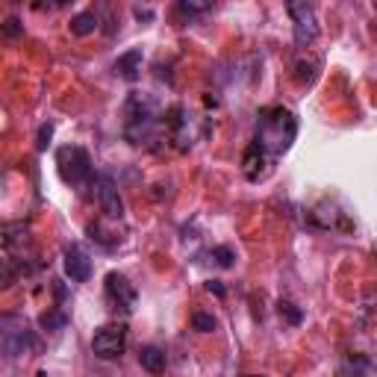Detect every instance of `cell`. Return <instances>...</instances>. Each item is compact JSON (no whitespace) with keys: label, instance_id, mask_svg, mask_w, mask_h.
Listing matches in <instances>:
<instances>
[{"label":"cell","instance_id":"1","mask_svg":"<svg viewBox=\"0 0 377 377\" xmlns=\"http://www.w3.org/2000/svg\"><path fill=\"white\" fill-rule=\"evenodd\" d=\"M295 136H298V121L289 109H283V106L262 109L257 136H254V148L262 157H280V153H286L292 148Z\"/></svg>","mask_w":377,"mask_h":377},{"label":"cell","instance_id":"2","mask_svg":"<svg viewBox=\"0 0 377 377\" xmlns=\"http://www.w3.org/2000/svg\"><path fill=\"white\" fill-rule=\"evenodd\" d=\"M124 115H127V130H124V133H127V138H130L133 145H142L145 138L150 136L153 124H157V113H153L150 97H145V94H130Z\"/></svg>","mask_w":377,"mask_h":377},{"label":"cell","instance_id":"3","mask_svg":"<svg viewBox=\"0 0 377 377\" xmlns=\"http://www.w3.org/2000/svg\"><path fill=\"white\" fill-rule=\"evenodd\" d=\"M57 162H59V174L65 183L71 186H83L86 180L92 177V159L83 148H62L57 153Z\"/></svg>","mask_w":377,"mask_h":377},{"label":"cell","instance_id":"4","mask_svg":"<svg viewBox=\"0 0 377 377\" xmlns=\"http://www.w3.org/2000/svg\"><path fill=\"white\" fill-rule=\"evenodd\" d=\"M289 15H292V30H295V45L306 48L318 38V18L315 9L310 3H289Z\"/></svg>","mask_w":377,"mask_h":377},{"label":"cell","instance_id":"5","mask_svg":"<svg viewBox=\"0 0 377 377\" xmlns=\"http://www.w3.org/2000/svg\"><path fill=\"white\" fill-rule=\"evenodd\" d=\"M124 345H127V330H124L121 325H106L94 333L92 351L101 360H115V357L124 354Z\"/></svg>","mask_w":377,"mask_h":377},{"label":"cell","instance_id":"6","mask_svg":"<svg viewBox=\"0 0 377 377\" xmlns=\"http://www.w3.org/2000/svg\"><path fill=\"white\" fill-rule=\"evenodd\" d=\"M97 186V201H101V209L109 215V218H121L124 215V204H121V194H118V186L115 180L109 174H101L94 180Z\"/></svg>","mask_w":377,"mask_h":377},{"label":"cell","instance_id":"7","mask_svg":"<svg viewBox=\"0 0 377 377\" xmlns=\"http://www.w3.org/2000/svg\"><path fill=\"white\" fill-rule=\"evenodd\" d=\"M106 295H109V301H113L115 306H121V310H127V313L133 310V304H136L133 283L124 274H118V271H109L106 274Z\"/></svg>","mask_w":377,"mask_h":377},{"label":"cell","instance_id":"8","mask_svg":"<svg viewBox=\"0 0 377 377\" xmlns=\"http://www.w3.org/2000/svg\"><path fill=\"white\" fill-rule=\"evenodd\" d=\"M65 274L71 277V283H86L92 274V259L80 245L65 248Z\"/></svg>","mask_w":377,"mask_h":377},{"label":"cell","instance_id":"9","mask_svg":"<svg viewBox=\"0 0 377 377\" xmlns=\"http://www.w3.org/2000/svg\"><path fill=\"white\" fill-rule=\"evenodd\" d=\"M115 71H118L124 80H136L138 71H142V50H127L124 57H118Z\"/></svg>","mask_w":377,"mask_h":377},{"label":"cell","instance_id":"10","mask_svg":"<svg viewBox=\"0 0 377 377\" xmlns=\"http://www.w3.org/2000/svg\"><path fill=\"white\" fill-rule=\"evenodd\" d=\"M0 342H3V348H6V351H9L12 357H21V354L27 351V348H33L30 333L21 330V327H15L12 333H3V339H0Z\"/></svg>","mask_w":377,"mask_h":377},{"label":"cell","instance_id":"11","mask_svg":"<svg viewBox=\"0 0 377 377\" xmlns=\"http://www.w3.org/2000/svg\"><path fill=\"white\" fill-rule=\"evenodd\" d=\"M138 362H142V369L150 371V374H162L165 371V354L159 351V348H153V345H145L142 351H138Z\"/></svg>","mask_w":377,"mask_h":377},{"label":"cell","instance_id":"12","mask_svg":"<svg viewBox=\"0 0 377 377\" xmlns=\"http://www.w3.org/2000/svg\"><path fill=\"white\" fill-rule=\"evenodd\" d=\"M97 30V15L94 12H80V15L71 18V33L74 36H89Z\"/></svg>","mask_w":377,"mask_h":377},{"label":"cell","instance_id":"13","mask_svg":"<svg viewBox=\"0 0 377 377\" xmlns=\"http://www.w3.org/2000/svg\"><path fill=\"white\" fill-rule=\"evenodd\" d=\"M38 325L45 327V330H62L68 325V315L65 313H57V310H48L45 315L38 318Z\"/></svg>","mask_w":377,"mask_h":377},{"label":"cell","instance_id":"14","mask_svg":"<svg viewBox=\"0 0 377 377\" xmlns=\"http://www.w3.org/2000/svg\"><path fill=\"white\" fill-rule=\"evenodd\" d=\"M192 327L201 330V333H213V330L218 327V321H215L213 313H194V315H192Z\"/></svg>","mask_w":377,"mask_h":377},{"label":"cell","instance_id":"15","mask_svg":"<svg viewBox=\"0 0 377 377\" xmlns=\"http://www.w3.org/2000/svg\"><path fill=\"white\" fill-rule=\"evenodd\" d=\"M213 259L221 265V269H233V262H236V250H233V248H227V245L213 248Z\"/></svg>","mask_w":377,"mask_h":377},{"label":"cell","instance_id":"16","mask_svg":"<svg viewBox=\"0 0 377 377\" xmlns=\"http://www.w3.org/2000/svg\"><path fill=\"white\" fill-rule=\"evenodd\" d=\"M280 315L289 318V325H301V321H304V313L292 301H280Z\"/></svg>","mask_w":377,"mask_h":377},{"label":"cell","instance_id":"17","mask_svg":"<svg viewBox=\"0 0 377 377\" xmlns=\"http://www.w3.org/2000/svg\"><path fill=\"white\" fill-rule=\"evenodd\" d=\"M295 71H298V83H313L315 80V65L313 62H298Z\"/></svg>","mask_w":377,"mask_h":377},{"label":"cell","instance_id":"18","mask_svg":"<svg viewBox=\"0 0 377 377\" xmlns=\"http://www.w3.org/2000/svg\"><path fill=\"white\" fill-rule=\"evenodd\" d=\"M21 33H24V24H21L18 18H6V21H3V36H6V38H18Z\"/></svg>","mask_w":377,"mask_h":377},{"label":"cell","instance_id":"19","mask_svg":"<svg viewBox=\"0 0 377 377\" xmlns=\"http://www.w3.org/2000/svg\"><path fill=\"white\" fill-rule=\"evenodd\" d=\"M50 138H53V127H50V124H45V127L38 130V142H36V148H38V150H48Z\"/></svg>","mask_w":377,"mask_h":377},{"label":"cell","instance_id":"20","mask_svg":"<svg viewBox=\"0 0 377 377\" xmlns=\"http://www.w3.org/2000/svg\"><path fill=\"white\" fill-rule=\"evenodd\" d=\"M209 3H180V12H186V15H194V12H206Z\"/></svg>","mask_w":377,"mask_h":377},{"label":"cell","instance_id":"21","mask_svg":"<svg viewBox=\"0 0 377 377\" xmlns=\"http://www.w3.org/2000/svg\"><path fill=\"white\" fill-rule=\"evenodd\" d=\"M206 289H209V292H215L218 298H225V286H221V280H209Z\"/></svg>","mask_w":377,"mask_h":377},{"label":"cell","instance_id":"22","mask_svg":"<svg viewBox=\"0 0 377 377\" xmlns=\"http://www.w3.org/2000/svg\"><path fill=\"white\" fill-rule=\"evenodd\" d=\"M6 280H9V274H6L3 265H0V286H6Z\"/></svg>","mask_w":377,"mask_h":377}]
</instances>
